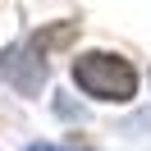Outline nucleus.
Segmentation results:
<instances>
[{
	"instance_id": "f257e3e1",
	"label": "nucleus",
	"mask_w": 151,
	"mask_h": 151,
	"mask_svg": "<svg viewBox=\"0 0 151 151\" xmlns=\"http://www.w3.org/2000/svg\"><path fill=\"white\" fill-rule=\"evenodd\" d=\"M73 83L83 87L87 96H101V101H128V96L137 92V69H133L128 60H119V55L92 50V55H83L73 64Z\"/></svg>"
},
{
	"instance_id": "f03ea898",
	"label": "nucleus",
	"mask_w": 151,
	"mask_h": 151,
	"mask_svg": "<svg viewBox=\"0 0 151 151\" xmlns=\"http://www.w3.org/2000/svg\"><path fill=\"white\" fill-rule=\"evenodd\" d=\"M0 73L9 78L14 87H19V92H41V83H46V55H41L37 46H9L5 50V55H0Z\"/></svg>"
},
{
	"instance_id": "7ed1b4c3",
	"label": "nucleus",
	"mask_w": 151,
	"mask_h": 151,
	"mask_svg": "<svg viewBox=\"0 0 151 151\" xmlns=\"http://www.w3.org/2000/svg\"><path fill=\"white\" fill-rule=\"evenodd\" d=\"M78 37V28L73 23H55V28H46V32H37L32 37V46L41 50V55H50V50H60V46H69V41Z\"/></svg>"
},
{
	"instance_id": "20e7f679",
	"label": "nucleus",
	"mask_w": 151,
	"mask_h": 151,
	"mask_svg": "<svg viewBox=\"0 0 151 151\" xmlns=\"http://www.w3.org/2000/svg\"><path fill=\"white\" fill-rule=\"evenodd\" d=\"M28 151H60V147H28Z\"/></svg>"
}]
</instances>
